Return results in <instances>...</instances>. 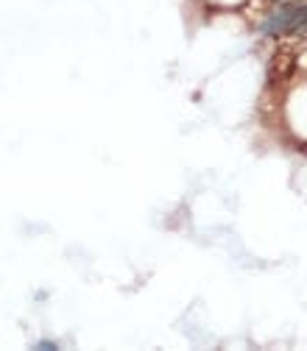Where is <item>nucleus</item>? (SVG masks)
I'll return each instance as SVG.
<instances>
[{
	"mask_svg": "<svg viewBox=\"0 0 307 351\" xmlns=\"http://www.w3.org/2000/svg\"><path fill=\"white\" fill-rule=\"evenodd\" d=\"M307 28V3H282L277 6L266 20L260 23V31L269 34V36H277V34H296V31H304Z\"/></svg>",
	"mask_w": 307,
	"mask_h": 351,
	"instance_id": "1",
	"label": "nucleus"
},
{
	"mask_svg": "<svg viewBox=\"0 0 307 351\" xmlns=\"http://www.w3.org/2000/svg\"><path fill=\"white\" fill-rule=\"evenodd\" d=\"M34 348H42V351H56V343H51V340H39V343H34Z\"/></svg>",
	"mask_w": 307,
	"mask_h": 351,
	"instance_id": "2",
	"label": "nucleus"
}]
</instances>
